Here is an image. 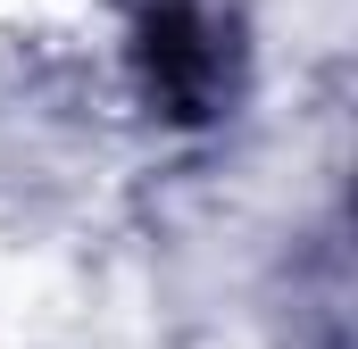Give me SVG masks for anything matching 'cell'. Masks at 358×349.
Here are the masks:
<instances>
[{"mask_svg":"<svg viewBox=\"0 0 358 349\" xmlns=\"http://www.w3.org/2000/svg\"><path fill=\"white\" fill-rule=\"evenodd\" d=\"M150 84L176 100V117H200L208 108V91H217V50H208V25L192 17V8H167V17H150Z\"/></svg>","mask_w":358,"mask_h":349,"instance_id":"1","label":"cell"}]
</instances>
